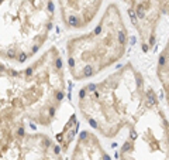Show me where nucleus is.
Here are the masks:
<instances>
[{"label": "nucleus", "mask_w": 169, "mask_h": 160, "mask_svg": "<svg viewBox=\"0 0 169 160\" xmlns=\"http://www.w3.org/2000/svg\"><path fill=\"white\" fill-rule=\"evenodd\" d=\"M168 68H169V57H168V45L163 47L161 52L157 64V77L159 79V84L165 94V101H168V91H169V75H168Z\"/></svg>", "instance_id": "obj_11"}, {"label": "nucleus", "mask_w": 169, "mask_h": 160, "mask_svg": "<svg viewBox=\"0 0 169 160\" xmlns=\"http://www.w3.org/2000/svg\"><path fill=\"white\" fill-rule=\"evenodd\" d=\"M128 14L139 36L142 50L151 51L157 43L158 27L168 14V0H139L128 10Z\"/></svg>", "instance_id": "obj_7"}, {"label": "nucleus", "mask_w": 169, "mask_h": 160, "mask_svg": "<svg viewBox=\"0 0 169 160\" xmlns=\"http://www.w3.org/2000/svg\"><path fill=\"white\" fill-rule=\"evenodd\" d=\"M130 34L120 12L111 3L92 31L66 41V67L75 81H84L118 62L127 52Z\"/></svg>", "instance_id": "obj_3"}, {"label": "nucleus", "mask_w": 169, "mask_h": 160, "mask_svg": "<svg viewBox=\"0 0 169 160\" xmlns=\"http://www.w3.org/2000/svg\"><path fill=\"white\" fill-rule=\"evenodd\" d=\"M76 132H78V120L75 115H72L63 125V129L57 136V143L59 145L62 152H66L71 147L73 139L76 138Z\"/></svg>", "instance_id": "obj_10"}, {"label": "nucleus", "mask_w": 169, "mask_h": 160, "mask_svg": "<svg viewBox=\"0 0 169 160\" xmlns=\"http://www.w3.org/2000/svg\"><path fill=\"white\" fill-rule=\"evenodd\" d=\"M71 160H111L96 133L84 130L78 136Z\"/></svg>", "instance_id": "obj_9"}, {"label": "nucleus", "mask_w": 169, "mask_h": 160, "mask_svg": "<svg viewBox=\"0 0 169 160\" xmlns=\"http://www.w3.org/2000/svg\"><path fill=\"white\" fill-rule=\"evenodd\" d=\"M168 116L157 92L149 88L144 109L128 128L118 160H168Z\"/></svg>", "instance_id": "obj_5"}, {"label": "nucleus", "mask_w": 169, "mask_h": 160, "mask_svg": "<svg viewBox=\"0 0 169 160\" xmlns=\"http://www.w3.org/2000/svg\"><path fill=\"white\" fill-rule=\"evenodd\" d=\"M65 92V65L57 47L21 70L0 62V146L21 130L49 128Z\"/></svg>", "instance_id": "obj_1"}, {"label": "nucleus", "mask_w": 169, "mask_h": 160, "mask_svg": "<svg viewBox=\"0 0 169 160\" xmlns=\"http://www.w3.org/2000/svg\"><path fill=\"white\" fill-rule=\"evenodd\" d=\"M54 23V0H0V58L16 64L31 60Z\"/></svg>", "instance_id": "obj_4"}, {"label": "nucleus", "mask_w": 169, "mask_h": 160, "mask_svg": "<svg viewBox=\"0 0 169 160\" xmlns=\"http://www.w3.org/2000/svg\"><path fill=\"white\" fill-rule=\"evenodd\" d=\"M0 160H65L59 145L48 135L33 129L20 133L0 146Z\"/></svg>", "instance_id": "obj_6"}, {"label": "nucleus", "mask_w": 169, "mask_h": 160, "mask_svg": "<svg viewBox=\"0 0 169 160\" xmlns=\"http://www.w3.org/2000/svg\"><path fill=\"white\" fill-rule=\"evenodd\" d=\"M123 2H124V4L127 6V9L130 10V9H133V7L138 3L139 0H123Z\"/></svg>", "instance_id": "obj_12"}, {"label": "nucleus", "mask_w": 169, "mask_h": 160, "mask_svg": "<svg viewBox=\"0 0 169 160\" xmlns=\"http://www.w3.org/2000/svg\"><path fill=\"white\" fill-rule=\"evenodd\" d=\"M148 92L149 86L139 70L133 62H125L104 79L82 86L78 108L92 129L113 139L135 122Z\"/></svg>", "instance_id": "obj_2"}, {"label": "nucleus", "mask_w": 169, "mask_h": 160, "mask_svg": "<svg viewBox=\"0 0 169 160\" xmlns=\"http://www.w3.org/2000/svg\"><path fill=\"white\" fill-rule=\"evenodd\" d=\"M103 4V0H58L62 23L71 30L88 27Z\"/></svg>", "instance_id": "obj_8"}]
</instances>
